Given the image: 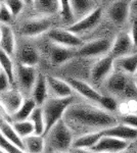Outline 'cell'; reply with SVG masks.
<instances>
[{
  "label": "cell",
  "instance_id": "obj_20",
  "mask_svg": "<svg viewBox=\"0 0 137 153\" xmlns=\"http://www.w3.org/2000/svg\"><path fill=\"white\" fill-rule=\"evenodd\" d=\"M103 136V131H98V132H91L87 133V134L80 135L74 139L73 146L72 149H86L90 150L97 142L100 140V138Z\"/></svg>",
  "mask_w": 137,
  "mask_h": 153
},
{
  "label": "cell",
  "instance_id": "obj_44",
  "mask_svg": "<svg viewBox=\"0 0 137 153\" xmlns=\"http://www.w3.org/2000/svg\"><path fill=\"white\" fill-rule=\"evenodd\" d=\"M48 153H72V152H48Z\"/></svg>",
  "mask_w": 137,
  "mask_h": 153
},
{
  "label": "cell",
  "instance_id": "obj_11",
  "mask_svg": "<svg viewBox=\"0 0 137 153\" xmlns=\"http://www.w3.org/2000/svg\"><path fill=\"white\" fill-rule=\"evenodd\" d=\"M130 142L124 141L111 136H103L98 142L90 149L91 152H108L119 153L125 150L129 146Z\"/></svg>",
  "mask_w": 137,
  "mask_h": 153
},
{
  "label": "cell",
  "instance_id": "obj_18",
  "mask_svg": "<svg viewBox=\"0 0 137 153\" xmlns=\"http://www.w3.org/2000/svg\"><path fill=\"white\" fill-rule=\"evenodd\" d=\"M70 4L75 22L88 16L96 8H98L97 0H70Z\"/></svg>",
  "mask_w": 137,
  "mask_h": 153
},
{
  "label": "cell",
  "instance_id": "obj_35",
  "mask_svg": "<svg viewBox=\"0 0 137 153\" xmlns=\"http://www.w3.org/2000/svg\"><path fill=\"white\" fill-rule=\"evenodd\" d=\"M14 16H12L11 11L8 9L5 4L0 5V24L1 25H8L12 22V19Z\"/></svg>",
  "mask_w": 137,
  "mask_h": 153
},
{
  "label": "cell",
  "instance_id": "obj_41",
  "mask_svg": "<svg viewBox=\"0 0 137 153\" xmlns=\"http://www.w3.org/2000/svg\"><path fill=\"white\" fill-rule=\"evenodd\" d=\"M72 153H92L90 150L86 149H72Z\"/></svg>",
  "mask_w": 137,
  "mask_h": 153
},
{
  "label": "cell",
  "instance_id": "obj_14",
  "mask_svg": "<svg viewBox=\"0 0 137 153\" xmlns=\"http://www.w3.org/2000/svg\"><path fill=\"white\" fill-rule=\"evenodd\" d=\"M51 27V21L49 19H29L25 22L21 27L22 34L28 37L39 36L41 34L48 32Z\"/></svg>",
  "mask_w": 137,
  "mask_h": 153
},
{
  "label": "cell",
  "instance_id": "obj_7",
  "mask_svg": "<svg viewBox=\"0 0 137 153\" xmlns=\"http://www.w3.org/2000/svg\"><path fill=\"white\" fill-rule=\"evenodd\" d=\"M101 19H103V10L100 7H98L91 13H89L88 16L80 19L79 21L74 22L68 28V30L78 36L85 35V34H88L91 31H93L98 26Z\"/></svg>",
  "mask_w": 137,
  "mask_h": 153
},
{
  "label": "cell",
  "instance_id": "obj_43",
  "mask_svg": "<svg viewBox=\"0 0 137 153\" xmlns=\"http://www.w3.org/2000/svg\"><path fill=\"white\" fill-rule=\"evenodd\" d=\"M0 153H7V152H6L5 150H4L1 146H0Z\"/></svg>",
  "mask_w": 137,
  "mask_h": 153
},
{
  "label": "cell",
  "instance_id": "obj_36",
  "mask_svg": "<svg viewBox=\"0 0 137 153\" xmlns=\"http://www.w3.org/2000/svg\"><path fill=\"white\" fill-rule=\"evenodd\" d=\"M120 122L137 129V113H125L120 117Z\"/></svg>",
  "mask_w": 137,
  "mask_h": 153
},
{
  "label": "cell",
  "instance_id": "obj_47",
  "mask_svg": "<svg viewBox=\"0 0 137 153\" xmlns=\"http://www.w3.org/2000/svg\"><path fill=\"white\" fill-rule=\"evenodd\" d=\"M92 153H108V152H92Z\"/></svg>",
  "mask_w": 137,
  "mask_h": 153
},
{
  "label": "cell",
  "instance_id": "obj_8",
  "mask_svg": "<svg viewBox=\"0 0 137 153\" xmlns=\"http://www.w3.org/2000/svg\"><path fill=\"white\" fill-rule=\"evenodd\" d=\"M47 35L52 43L66 46V47L78 49L84 44L80 36L72 33L68 29H50Z\"/></svg>",
  "mask_w": 137,
  "mask_h": 153
},
{
  "label": "cell",
  "instance_id": "obj_16",
  "mask_svg": "<svg viewBox=\"0 0 137 153\" xmlns=\"http://www.w3.org/2000/svg\"><path fill=\"white\" fill-rule=\"evenodd\" d=\"M47 86H48V93H50L52 97L66 98L73 96V88L67 81L61 79L55 76H47Z\"/></svg>",
  "mask_w": 137,
  "mask_h": 153
},
{
  "label": "cell",
  "instance_id": "obj_31",
  "mask_svg": "<svg viewBox=\"0 0 137 153\" xmlns=\"http://www.w3.org/2000/svg\"><path fill=\"white\" fill-rule=\"evenodd\" d=\"M11 125L21 138H25L27 136H30L34 134L35 132L34 125L30 120H21V122H12Z\"/></svg>",
  "mask_w": 137,
  "mask_h": 153
},
{
  "label": "cell",
  "instance_id": "obj_21",
  "mask_svg": "<svg viewBox=\"0 0 137 153\" xmlns=\"http://www.w3.org/2000/svg\"><path fill=\"white\" fill-rule=\"evenodd\" d=\"M47 95H48L47 76L42 75V74H39L36 83L33 87V90H32L31 96L35 100V102L37 103V105L42 106L47 99Z\"/></svg>",
  "mask_w": 137,
  "mask_h": 153
},
{
  "label": "cell",
  "instance_id": "obj_4",
  "mask_svg": "<svg viewBox=\"0 0 137 153\" xmlns=\"http://www.w3.org/2000/svg\"><path fill=\"white\" fill-rule=\"evenodd\" d=\"M35 66H30L17 62L14 65V82H16L19 92L23 95H30L38 78Z\"/></svg>",
  "mask_w": 137,
  "mask_h": 153
},
{
  "label": "cell",
  "instance_id": "obj_19",
  "mask_svg": "<svg viewBox=\"0 0 137 153\" xmlns=\"http://www.w3.org/2000/svg\"><path fill=\"white\" fill-rule=\"evenodd\" d=\"M115 68L133 76L137 71V52H132L122 57L115 58Z\"/></svg>",
  "mask_w": 137,
  "mask_h": 153
},
{
  "label": "cell",
  "instance_id": "obj_24",
  "mask_svg": "<svg viewBox=\"0 0 137 153\" xmlns=\"http://www.w3.org/2000/svg\"><path fill=\"white\" fill-rule=\"evenodd\" d=\"M39 53L37 49L29 44H25L19 51V62L23 65L35 66L39 62Z\"/></svg>",
  "mask_w": 137,
  "mask_h": 153
},
{
  "label": "cell",
  "instance_id": "obj_32",
  "mask_svg": "<svg viewBox=\"0 0 137 153\" xmlns=\"http://www.w3.org/2000/svg\"><path fill=\"white\" fill-rule=\"evenodd\" d=\"M0 146L3 148L7 153H27L24 149H22V148L12 144L11 142H9L8 140L1 134V132H0Z\"/></svg>",
  "mask_w": 137,
  "mask_h": 153
},
{
  "label": "cell",
  "instance_id": "obj_33",
  "mask_svg": "<svg viewBox=\"0 0 137 153\" xmlns=\"http://www.w3.org/2000/svg\"><path fill=\"white\" fill-rule=\"evenodd\" d=\"M4 4L8 7L13 16H19L25 6V2L23 0H4Z\"/></svg>",
  "mask_w": 137,
  "mask_h": 153
},
{
  "label": "cell",
  "instance_id": "obj_5",
  "mask_svg": "<svg viewBox=\"0 0 137 153\" xmlns=\"http://www.w3.org/2000/svg\"><path fill=\"white\" fill-rule=\"evenodd\" d=\"M114 39L103 37L84 43L77 50V55L85 58H100L111 52Z\"/></svg>",
  "mask_w": 137,
  "mask_h": 153
},
{
  "label": "cell",
  "instance_id": "obj_39",
  "mask_svg": "<svg viewBox=\"0 0 137 153\" xmlns=\"http://www.w3.org/2000/svg\"><path fill=\"white\" fill-rule=\"evenodd\" d=\"M119 153H137V141L131 142L125 150H123V151Z\"/></svg>",
  "mask_w": 137,
  "mask_h": 153
},
{
  "label": "cell",
  "instance_id": "obj_42",
  "mask_svg": "<svg viewBox=\"0 0 137 153\" xmlns=\"http://www.w3.org/2000/svg\"><path fill=\"white\" fill-rule=\"evenodd\" d=\"M25 2V4H33L34 0H23Z\"/></svg>",
  "mask_w": 137,
  "mask_h": 153
},
{
  "label": "cell",
  "instance_id": "obj_40",
  "mask_svg": "<svg viewBox=\"0 0 137 153\" xmlns=\"http://www.w3.org/2000/svg\"><path fill=\"white\" fill-rule=\"evenodd\" d=\"M130 7H131V11L137 12V0H131Z\"/></svg>",
  "mask_w": 137,
  "mask_h": 153
},
{
  "label": "cell",
  "instance_id": "obj_34",
  "mask_svg": "<svg viewBox=\"0 0 137 153\" xmlns=\"http://www.w3.org/2000/svg\"><path fill=\"white\" fill-rule=\"evenodd\" d=\"M61 3V13L63 19L66 22H72L74 21L73 13H72L71 4H70V0H59Z\"/></svg>",
  "mask_w": 137,
  "mask_h": 153
},
{
  "label": "cell",
  "instance_id": "obj_12",
  "mask_svg": "<svg viewBox=\"0 0 137 153\" xmlns=\"http://www.w3.org/2000/svg\"><path fill=\"white\" fill-rule=\"evenodd\" d=\"M133 49H136L134 46V43L131 39L130 34L126 33V32H122V33L118 34L114 38L113 46L111 49V54L113 57L118 58L125 56L127 54H130L133 52Z\"/></svg>",
  "mask_w": 137,
  "mask_h": 153
},
{
  "label": "cell",
  "instance_id": "obj_26",
  "mask_svg": "<svg viewBox=\"0 0 137 153\" xmlns=\"http://www.w3.org/2000/svg\"><path fill=\"white\" fill-rule=\"evenodd\" d=\"M37 103L32 97L26 98L24 99V102L21 107L19 108L16 112L11 114V120L12 122H21V120H29L30 115L32 114L33 110L37 107Z\"/></svg>",
  "mask_w": 137,
  "mask_h": 153
},
{
  "label": "cell",
  "instance_id": "obj_3",
  "mask_svg": "<svg viewBox=\"0 0 137 153\" xmlns=\"http://www.w3.org/2000/svg\"><path fill=\"white\" fill-rule=\"evenodd\" d=\"M75 102V98L73 96L66 98H57L51 97L47 98L43 105L41 106L43 110L44 120H45V132L44 135L56 124L58 120L64 118V114L68 107Z\"/></svg>",
  "mask_w": 137,
  "mask_h": 153
},
{
  "label": "cell",
  "instance_id": "obj_13",
  "mask_svg": "<svg viewBox=\"0 0 137 153\" xmlns=\"http://www.w3.org/2000/svg\"><path fill=\"white\" fill-rule=\"evenodd\" d=\"M103 136H111V137L118 138L130 143L137 141V129H134L121 122L113 127L103 130Z\"/></svg>",
  "mask_w": 137,
  "mask_h": 153
},
{
  "label": "cell",
  "instance_id": "obj_28",
  "mask_svg": "<svg viewBox=\"0 0 137 153\" xmlns=\"http://www.w3.org/2000/svg\"><path fill=\"white\" fill-rule=\"evenodd\" d=\"M29 120L34 125V129H35L34 134L43 136L44 132H45V120H44L43 110H42L41 106H37L35 108L33 112H32V114L30 115Z\"/></svg>",
  "mask_w": 137,
  "mask_h": 153
},
{
  "label": "cell",
  "instance_id": "obj_9",
  "mask_svg": "<svg viewBox=\"0 0 137 153\" xmlns=\"http://www.w3.org/2000/svg\"><path fill=\"white\" fill-rule=\"evenodd\" d=\"M131 13L130 2L127 0H117L109 6L106 14L109 21L116 26H123L128 21Z\"/></svg>",
  "mask_w": 137,
  "mask_h": 153
},
{
  "label": "cell",
  "instance_id": "obj_1",
  "mask_svg": "<svg viewBox=\"0 0 137 153\" xmlns=\"http://www.w3.org/2000/svg\"><path fill=\"white\" fill-rule=\"evenodd\" d=\"M64 122L72 131H80L81 135L98 132L120 123V117L109 112L97 104L73 102L64 114Z\"/></svg>",
  "mask_w": 137,
  "mask_h": 153
},
{
  "label": "cell",
  "instance_id": "obj_17",
  "mask_svg": "<svg viewBox=\"0 0 137 153\" xmlns=\"http://www.w3.org/2000/svg\"><path fill=\"white\" fill-rule=\"evenodd\" d=\"M75 55H77V49L66 47V46H61L55 43H52L50 50H49L50 60L54 65H64L75 57Z\"/></svg>",
  "mask_w": 137,
  "mask_h": 153
},
{
  "label": "cell",
  "instance_id": "obj_49",
  "mask_svg": "<svg viewBox=\"0 0 137 153\" xmlns=\"http://www.w3.org/2000/svg\"><path fill=\"white\" fill-rule=\"evenodd\" d=\"M135 83H136V85H137V79H135Z\"/></svg>",
  "mask_w": 137,
  "mask_h": 153
},
{
  "label": "cell",
  "instance_id": "obj_6",
  "mask_svg": "<svg viewBox=\"0 0 137 153\" xmlns=\"http://www.w3.org/2000/svg\"><path fill=\"white\" fill-rule=\"evenodd\" d=\"M115 71V57L108 54L98 58L90 70V78L94 84H103Z\"/></svg>",
  "mask_w": 137,
  "mask_h": 153
},
{
  "label": "cell",
  "instance_id": "obj_27",
  "mask_svg": "<svg viewBox=\"0 0 137 153\" xmlns=\"http://www.w3.org/2000/svg\"><path fill=\"white\" fill-rule=\"evenodd\" d=\"M0 132H1V134L3 135L9 142H11L12 144L22 148V149H24L23 138L19 137V134L16 132V130L13 129L12 125L5 122V120L1 122V124H0Z\"/></svg>",
  "mask_w": 137,
  "mask_h": 153
},
{
  "label": "cell",
  "instance_id": "obj_45",
  "mask_svg": "<svg viewBox=\"0 0 137 153\" xmlns=\"http://www.w3.org/2000/svg\"><path fill=\"white\" fill-rule=\"evenodd\" d=\"M133 78H134V79H137V71H136V73H135V74H134Z\"/></svg>",
  "mask_w": 137,
  "mask_h": 153
},
{
  "label": "cell",
  "instance_id": "obj_22",
  "mask_svg": "<svg viewBox=\"0 0 137 153\" xmlns=\"http://www.w3.org/2000/svg\"><path fill=\"white\" fill-rule=\"evenodd\" d=\"M0 48L10 56L13 55L16 51V38H14L13 31L8 25H1Z\"/></svg>",
  "mask_w": 137,
  "mask_h": 153
},
{
  "label": "cell",
  "instance_id": "obj_23",
  "mask_svg": "<svg viewBox=\"0 0 137 153\" xmlns=\"http://www.w3.org/2000/svg\"><path fill=\"white\" fill-rule=\"evenodd\" d=\"M24 150L27 153H43L45 150L44 136L32 134L23 138Z\"/></svg>",
  "mask_w": 137,
  "mask_h": 153
},
{
  "label": "cell",
  "instance_id": "obj_2",
  "mask_svg": "<svg viewBox=\"0 0 137 153\" xmlns=\"http://www.w3.org/2000/svg\"><path fill=\"white\" fill-rule=\"evenodd\" d=\"M44 136L45 150L48 152H70L74 142V133L64 118L56 123Z\"/></svg>",
  "mask_w": 137,
  "mask_h": 153
},
{
  "label": "cell",
  "instance_id": "obj_46",
  "mask_svg": "<svg viewBox=\"0 0 137 153\" xmlns=\"http://www.w3.org/2000/svg\"><path fill=\"white\" fill-rule=\"evenodd\" d=\"M0 37H1V24H0Z\"/></svg>",
  "mask_w": 137,
  "mask_h": 153
},
{
  "label": "cell",
  "instance_id": "obj_10",
  "mask_svg": "<svg viewBox=\"0 0 137 153\" xmlns=\"http://www.w3.org/2000/svg\"><path fill=\"white\" fill-rule=\"evenodd\" d=\"M67 82L71 85L75 92H77L79 95H81L82 97H84L94 104H98L99 100L103 97V94L100 92H98L95 88L92 87L90 84H88L85 81H82L77 78H68Z\"/></svg>",
  "mask_w": 137,
  "mask_h": 153
},
{
  "label": "cell",
  "instance_id": "obj_37",
  "mask_svg": "<svg viewBox=\"0 0 137 153\" xmlns=\"http://www.w3.org/2000/svg\"><path fill=\"white\" fill-rule=\"evenodd\" d=\"M11 83L9 81L8 76L3 71L0 73V94L6 92V91L10 90Z\"/></svg>",
  "mask_w": 137,
  "mask_h": 153
},
{
  "label": "cell",
  "instance_id": "obj_48",
  "mask_svg": "<svg viewBox=\"0 0 137 153\" xmlns=\"http://www.w3.org/2000/svg\"><path fill=\"white\" fill-rule=\"evenodd\" d=\"M2 71V68H1V65H0V73Z\"/></svg>",
  "mask_w": 137,
  "mask_h": 153
},
{
  "label": "cell",
  "instance_id": "obj_25",
  "mask_svg": "<svg viewBox=\"0 0 137 153\" xmlns=\"http://www.w3.org/2000/svg\"><path fill=\"white\" fill-rule=\"evenodd\" d=\"M33 5L35 10L39 13L51 16L56 12H61L59 0H34Z\"/></svg>",
  "mask_w": 137,
  "mask_h": 153
},
{
  "label": "cell",
  "instance_id": "obj_15",
  "mask_svg": "<svg viewBox=\"0 0 137 153\" xmlns=\"http://www.w3.org/2000/svg\"><path fill=\"white\" fill-rule=\"evenodd\" d=\"M23 94L19 91L8 90L0 94V104L8 114H13L19 110L24 102Z\"/></svg>",
  "mask_w": 137,
  "mask_h": 153
},
{
  "label": "cell",
  "instance_id": "obj_29",
  "mask_svg": "<svg viewBox=\"0 0 137 153\" xmlns=\"http://www.w3.org/2000/svg\"><path fill=\"white\" fill-rule=\"evenodd\" d=\"M0 65L4 73L8 76L11 86L14 84V65L12 62V59L9 54L3 51L0 48Z\"/></svg>",
  "mask_w": 137,
  "mask_h": 153
},
{
  "label": "cell",
  "instance_id": "obj_38",
  "mask_svg": "<svg viewBox=\"0 0 137 153\" xmlns=\"http://www.w3.org/2000/svg\"><path fill=\"white\" fill-rule=\"evenodd\" d=\"M129 34H130L131 39L134 43V46H135V48L137 49V19H133V22H132Z\"/></svg>",
  "mask_w": 137,
  "mask_h": 153
},
{
  "label": "cell",
  "instance_id": "obj_30",
  "mask_svg": "<svg viewBox=\"0 0 137 153\" xmlns=\"http://www.w3.org/2000/svg\"><path fill=\"white\" fill-rule=\"evenodd\" d=\"M97 105L100 106L101 108H103L106 111L112 112V113H116L118 111L119 107H120L118 98L111 94H108V93H106V94H103V97L99 100Z\"/></svg>",
  "mask_w": 137,
  "mask_h": 153
}]
</instances>
